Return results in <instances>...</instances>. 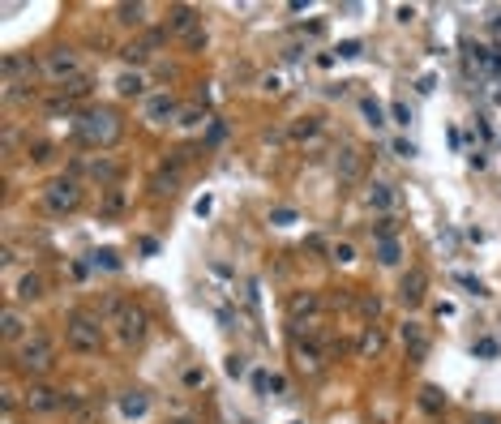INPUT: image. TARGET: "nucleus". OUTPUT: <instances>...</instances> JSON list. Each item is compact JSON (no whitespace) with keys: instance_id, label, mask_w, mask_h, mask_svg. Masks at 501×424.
I'll return each mask as SVG.
<instances>
[{"instance_id":"7c9ffc66","label":"nucleus","mask_w":501,"mask_h":424,"mask_svg":"<svg viewBox=\"0 0 501 424\" xmlns=\"http://www.w3.org/2000/svg\"><path fill=\"white\" fill-rule=\"evenodd\" d=\"M381 351V330L377 326H369L364 330V339H360V356H377Z\"/></svg>"},{"instance_id":"79ce46f5","label":"nucleus","mask_w":501,"mask_h":424,"mask_svg":"<svg viewBox=\"0 0 501 424\" xmlns=\"http://www.w3.org/2000/svg\"><path fill=\"white\" fill-rule=\"evenodd\" d=\"M395 154H399V158H416V146H412L407 137H399V142H395Z\"/></svg>"},{"instance_id":"4be33fe9","label":"nucleus","mask_w":501,"mask_h":424,"mask_svg":"<svg viewBox=\"0 0 501 424\" xmlns=\"http://www.w3.org/2000/svg\"><path fill=\"white\" fill-rule=\"evenodd\" d=\"M120 411H125V416H129V420H142V416H146V411H150V399H146V394H142V390H129V394H125V399H120Z\"/></svg>"},{"instance_id":"7ed1b4c3","label":"nucleus","mask_w":501,"mask_h":424,"mask_svg":"<svg viewBox=\"0 0 501 424\" xmlns=\"http://www.w3.org/2000/svg\"><path fill=\"white\" fill-rule=\"evenodd\" d=\"M51 364H56V343L47 335H30L26 343H18V373L43 378V373H51Z\"/></svg>"},{"instance_id":"6ab92c4d","label":"nucleus","mask_w":501,"mask_h":424,"mask_svg":"<svg viewBox=\"0 0 501 424\" xmlns=\"http://www.w3.org/2000/svg\"><path fill=\"white\" fill-rule=\"evenodd\" d=\"M287 317H292L296 330H300L304 317H317V296H313V292H296V296L287 300Z\"/></svg>"},{"instance_id":"aec40b11","label":"nucleus","mask_w":501,"mask_h":424,"mask_svg":"<svg viewBox=\"0 0 501 424\" xmlns=\"http://www.w3.org/2000/svg\"><path fill=\"white\" fill-rule=\"evenodd\" d=\"M150 51H154V47H150L146 39H133V43H125V47H120V56H125V65H129V69H142V65L150 61Z\"/></svg>"},{"instance_id":"cd10ccee","label":"nucleus","mask_w":501,"mask_h":424,"mask_svg":"<svg viewBox=\"0 0 501 424\" xmlns=\"http://www.w3.org/2000/svg\"><path fill=\"white\" fill-rule=\"evenodd\" d=\"M90 266L94 270H120V257L111 249H99V253H90Z\"/></svg>"},{"instance_id":"4468645a","label":"nucleus","mask_w":501,"mask_h":424,"mask_svg":"<svg viewBox=\"0 0 501 424\" xmlns=\"http://www.w3.org/2000/svg\"><path fill=\"white\" fill-rule=\"evenodd\" d=\"M197 22H202V18H197L193 5H172V13H167V35H185V39H189L193 30H202Z\"/></svg>"},{"instance_id":"c756f323","label":"nucleus","mask_w":501,"mask_h":424,"mask_svg":"<svg viewBox=\"0 0 501 424\" xmlns=\"http://www.w3.org/2000/svg\"><path fill=\"white\" fill-rule=\"evenodd\" d=\"M26 154L35 158V163H47V158L56 154V146H51V142H43V137H35V142H26Z\"/></svg>"},{"instance_id":"9b49d317","label":"nucleus","mask_w":501,"mask_h":424,"mask_svg":"<svg viewBox=\"0 0 501 424\" xmlns=\"http://www.w3.org/2000/svg\"><path fill=\"white\" fill-rule=\"evenodd\" d=\"M403 347H407L412 360H428V347H433L428 326L424 322H403Z\"/></svg>"},{"instance_id":"423d86ee","label":"nucleus","mask_w":501,"mask_h":424,"mask_svg":"<svg viewBox=\"0 0 501 424\" xmlns=\"http://www.w3.org/2000/svg\"><path fill=\"white\" fill-rule=\"evenodd\" d=\"M43 206H47V215H69V210L82 206V185L73 176H56L43 189Z\"/></svg>"},{"instance_id":"ddd939ff","label":"nucleus","mask_w":501,"mask_h":424,"mask_svg":"<svg viewBox=\"0 0 501 424\" xmlns=\"http://www.w3.org/2000/svg\"><path fill=\"white\" fill-rule=\"evenodd\" d=\"M0 335H5L9 343H26L30 339V322L18 313V304H9L5 313H0Z\"/></svg>"},{"instance_id":"20e7f679","label":"nucleus","mask_w":501,"mask_h":424,"mask_svg":"<svg viewBox=\"0 0 501 424\" xmlns=\"http://www.w3.org/2000/svg\"><path fill=\"white\" fill-rule=\"evenodd\" d=\"M65 343L73 347V351H82V356H90V351H99V343H103V322L99 317H90V313H69V322H65Z\"/></svg>"},{"instance_id":"a878e982","label":"nucleus","mask_w":501,"mask_h":424,"mask_svg":"<svg viewBox=\"0 0 501 424\" xmlns=\"http://www.w3.org/2000/svg\"><path fill=\"white\" fill-rule=\"evenodd\" d=\"M176 180H180L176 168H172V172H159V176H154V193H159V197H172V193H176Z\"/></svg>"},{"instance_id":"412c9836","label":"nucleus","mask_w":501,"mask_h":424,"mask_svg":"<svg viewBox=\"0 0 501 424\" xmlns=\"http://www.w3.org/2000/svg\"><path fill=\"white\" fill-rule=\"evenodd\" d=\"M39 296H43V279H39V275H22L18 287H13V300L26 304V300H39Z\"/></svg>"},{"instance_id":"37998d69","label":"nucleus","mask_w":501,"mask_h":424,"mask_svg":"<svg viewBox=\"0 0 501 424\" xmlns=\"http://www.w3.org/2000/svg\"><path fill=\"white\" fill-rule=\"evenodd\" d=\"M339 56H347V61H352V56H360V43H356V39H347V43H339Z\"/></svg>"},{"instance_id":"393cba45","label":"nucleus","mask_w":501,"mask_h":424,"mask_svg":"<svg viewBox=\"0 0 501 424\" xmlns=\"http://www.w3.org/2000/svg\"><path fill=\"white\" fill-rule=\"evenodd\" d=\"M360 112H364V125L369 129H381L385 125V108H381L377 99H360Z\"/></svg>"},{"instance_id":"f704fd0d","label":"nucleus","mask_w":501,"mask_h":424,"mask_svg":"<svg viewBox=\"0 0 501 424\" xmlns=\"http://www.w3.org/2000/svg\"><path fill=\"white\" fill-rule=\"evenodd\" d=\"M185 386H189V390L206 386V368H202V364H189V368H185Z\"/></svg>"},{"instance_id":"bb28decb","label":"nucleus","mask_w":501,"mask_h":424,"mask_svg":"<svg viewBox=\"0 0 501 424\" xmlns=\"http://www.w3.org/2000/svg\"><path fill=\"white\" fill-rule=\"evenodd\" d=\"M420 407H424V411H433V416H437V411H441V407H445V394H441V390H437V386H424V390H420Z\"/></svg>"},{"instance_id":"c9c22d12","label":"nucleus","mask_w":501,"mask_h":424,"mask_svg":"<svg viewBox=\"0 0 501 424\" xmlns=\"http://www.w3.org/2000/svg\"><path fill=\"white\" fill-rule=\"evenodd\" d=\"M330 257H334V261H343V266H352V261H356V249H352V244H334Z\"/></svg>"},{"instance_id":"58836bf2","label":"nucleus","mask_w":501,"mask_h":424,"mask_svg":"<svg viewBox=\"0 0 501 424\" xmlns=\"http://www.w3.org/2000/svg\"><path fill=\"white\" fill-rule=\"evenodd\" d=\"M270 223H278V227H292V223H296V210H274V215H270Z\"/></svg>"},{"instance_id":"0eeeda50","label":"nucleus","mask_w":501,"mask_h":424,"mask_svg":"<svg viewBox=\"0 0 501 424\" xmlns=\"http://www.w3.org/2000/svg\"><path fill=\"white\" fill-rule=\"evenodd\" d=\"M78 172L82 176H90V180H99V189H116V180H120V158H111L107 150L103 154H86L82 163H78Z\"/></svg>"},{"instance_id":"a18cd8bd","label":"nucleus","mask_w":501,"mask_h":424,"mask_svg":"<svg viewBox=\"0 0 501 424\" xmlns=\"http://www.w3.org/2000/svg\"><path fill=\"white\" fill-rule=\"evenodd\" d=\"M270 390H274V394H287V378L274 373V378H270Z\"/></svg>"},{"instance_id":"c85d7f7f","label":"nucleus","mask_w":501,"mask_h":424,"mask_svg":"<svg viewBox=\"0 0 501 424\" xmlns=\"http://www.w3.org/2000/svg\"><path fill=\"white\" fill-rule=\"evenodd\" d=\"M103 215H120V210H125V193L120 189H103Z\"/></svg>"},{"instance_id":"9d476101","label":"nucleus","mask_w":501,"mask_h":424,"mask_svg":"<svg viewBox=\"0 0 501 424\" xmlns=\"http://www.w3.org/2000/svg\"><path fill=\"white\" fill-rule=\"evenodd\" d=\"M321 364H326V347L317 343L313 330L296 335V368L300 373H321Z\"/></svg>"},{"instance_id":"f3484780","label":"nucleus","mask_w":501,"mask_h":424,"mask_svg":"<svg viewBox=\"0 0 501 424\" xmlns=\"http://www.w3.org/2000/svg\"><path fill=\"white\" fill-rule=\"evenodd\" d=\"M116 94H120V99H146V77H142V69L116 73Z\"/></svg>"},{"instance_id":"a19ab883","label":"nucleus","mask_w":501,"mask_h":424,"mask_svg":"<svg viewBox=\"0 0 501 424\" xmlns=\"http://www.w3.org/2000/svg\"><path fill=\"white\" fill-rule=\"evenodd\" d=\"M223 137H228V129H223V125L214 120V125H210V133H206V146H218Z\"/></svg>"},{"instance_id":"dca6fc26","label":"nucleus","mask_w":501,"mask_h":424,"mask_svg":"<svg viewBox=\"0 0 501 424\" xmlns=\"http://www.w3.org/2000/svg\"><path fill=\"white\" fill-rule=\"evenodd\" d=\"M334 168H339V176H343V180H360L364 158H360V150H356V146H343L339 154H334Z\"/></svg>"},{"instance_id":"b1692460","label":"nucleus","mask_w":501,"mask_h":424,"mask_svg":"<svg viewBox=\"0 0 501 424\" xmlns=\"http://www.w3.org/2000/svg\"><path fill=\"white\" fill-rule=\"evenodd\" d=\"M120 26H146V5H116Z\"/></svg>"},{"instance_id":"49530a36","label":"nucleus","mask_w":501,"mask_h":424,"mask_svg":"<svg viewBox=\"0 0 501 424\" xmlns=\"http://www.w3.org/2000/svg\"><path fill=\"white\" fill-rule=\"evenodd\" d=\"M176 424H197V420H189V416H180V420H176Z\"/></svg>"},{"instance_id":"e433bc0d","label":"nucleus","mask_w":501,"mask_h":424,"mask_svg":"<svg viewBox=\"0 0 501 424\" xmlns=\"http://www.w3.org/2000/svg\"><path fill=\"white\" fill-rule=\"evenodd\" d=\"M261 90L266 94H283V73H266L261 77Z\"/></svg>"},{"instance_id":"39448f33","label":"nucleus","mask_w":501,"mask_h":424,"mask_svg":"<svg viewBox=\"0 0 501 424\" xmlns=\"http://www.w3.org/2000/svg\"><path fill=\"white\" fill-rule=\"evenodd\" d=\"M39 73H43L47 82H56V86H69V82L86 77V73H82V61H78V51H73V47H56V51H47L43 65H39Z\"/></svg>"},{"instance_id":"6e6552de","label":"nucleus","mask_w":501,"mask_h":424,"mask_svg":"<svg viewBox=\"0 0 501 424\" xmlns=\"http://www.w3.org/2000/svg\"><path fill=\"white\" fill-rule=\"evenodd\" d=\"M22 403H26V411L47 416V411H61V407H65V390H56V386H47V382H30L26 394H22Z\"/></svg>"},{"instance_id":"f03ea898","label":"nucleus","mask_w":501,"mask_h":424,"mask_svg":"<svg viewBox=\"0 0 501 424\" xmlns=\"http://www.w3.org/2000/svg\"><path fill=\"white\" fill-rule=\"evenodd\" d=\"M107 313H111V326H116V339H120L125 347H137V343L146 339V330H150L146 308H137V304H129V300H111Z\"/></svg>"},{"instance_id":"a211bd4d","label":"nucleus","mask_w":501,"mask_h":424,"mask_svg":"<svg viewBox=\"0 0 501 424\" xmlns=\"http://www.w3.org/2000/svg\"><path fill=\"white\" fill-rule=\"evenodd\" d=\"M424 287H428L424 270H407L403 283H399V300H403V304H420V300H424Z\"/></svg>"},{"instance_id":"c03bdc74","label":"nucleus","mask_w":501,"mask_h":424,"mask_svg":"<svg viewBox=\"0 0 501 424\" xmlns=\"http://www.w3.org/2000/svg\"><path fill=\"white\" fill-rule=\"evenodd\" d=\"M189 47L202 51V47H206V30H193V35H189Z\"/></svg>"},{"instance_id":"2f4dec72","label":"nucleus","mask_w":501,"mask_h":424,"mask_svg":"<svg viewBox=\"0 0 501 424\" xmlns=\"http://www.w3.org/2000/svg\"><path fill=\"white\" fill-rule=\"evenodd\" d=\"M61 90H65V103L86 99V94H90V77H78V82H69V86H61Z\"/></svg>"},{"instance_id":"4c0bfd02","label":"nucleus","mask_w":501,"mask_h":424,"mask_svg":"<svg viewBox=\"0 0 501 424\" xmlns=\"http://www.w3.org/2000/svg\"><path fill=\"white\" fill-rule=\"evenodd\" d=\"M390 120H395V125H407V120H412V108H407V103H395V108H390Z\"/></svg>"},{"instance_id":"f8f14e48","label":"nucleus","mask_w":501,"mask_h":424,"mask_svg":"<svg viewBox=\"0 0 501 424\" xmlns=\"http://www.w3.org/2000/svg\"><path fill=\"white\" fill-rule=\"evenodd\" d=\"M30 73H35V61H30V56H18V51H9V56H5V94L13 99L18 86H22V77H30Z\"/></svg>"},{"instance_id":"ea45409f","label":"nucleus","mask_w":501,"mask_h":424,"mask_svg":"<svg viewBox=\"0 0 501 424\" xmlns=\"http://www.w3.org/2000/svg\"><path fill=\"white\" fill-rule=\"evenodd\" d=\"M245 368H249L245 356H228V373H232V378H245Z\"/></svg>"},{"instance_id":"f257e3e1","label":"nucleus","mask_w":501,"mask_h":424,"mask_svg":"<svg viewBox=\"0 0 501 424\" xmlns=\"http://www.w3.org/2000/svg\"><path fill=\"white\" fill-rule=\"evenodd\" d=\"M78 137L90 146V150H111L120 137H125V120L116 108H86L82 120H78Z\"/></svg>"},{"instance_id":"72a5a7b5","label":"nucleus","mask_w":501,"mask_h":424,"mask_svg":"<svg viewBox=\"0 0 501 424\" xmlns=\"http://www.w3.org/2000/svg\"><path fill=\"white\" fill-rule=\"evenodd\" d=\"M180 125L185 129H202L206 125V112L202 108H180Z\"/></svg>"},{"instance_id":"2eb2a0df","label":"nucleus","mask_w":501,"mask_h":424,"mask_svg":"<svg viewBox=\"0 0 501 424\" xmlns=\"http://www.w3.org/2000/svg\"><path fill=\"white\" fill-rule=\"evenodd\" d=\"M395 201H399V197H395V185H385V180H373V185H369V206L377 210L381 219H390Z\"/></svg>"},{"instance_id":"473e14b6","label":"nucleus","mask_w":501,"mask_h":424,"mask_svg":"<svg viewBox=\"0 0 501 424\" xmlns=\"http://www.w3.org/2000/svg\"><path fill=\"white\" fill-rule=\"evenodd\" d=\"M317 129H321V125H317L313 116H304V120H296V125H292V137H296V142H304V137H317Z\"/></svg>"},{"instance_id":"1a4fd4ad","label":"nucleus","mask_w":501,"mask_h":424,"mask_svg":"<svg viewBox=\"0 0 501 424\" xmlns=\"http://www.w3.org/2000/svg\"><path fill=\"white\" fill-rule=\"evenodd\" d=\"M142 120H146V125H172V120H180V103L167 94V90L146 94V99H142Z\"/></svg>"},{"instance_id":"5701e85b","label":"nucleus","mask_w":501,"mask_h":424,"mask_svg":"<svg viewBox=\"0 0 501 424\" xmlns=\"http://www.w3.org/2000/svg\"><path fill=\"white\" fill-rule=\"evenodd\" d=\"M399 257H403V249H399L395 236H381L377 240V261H381V266H399Z\"/></svg>"}]
</instances>
